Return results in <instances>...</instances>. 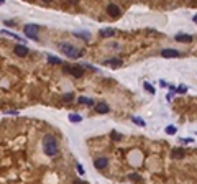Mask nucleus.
Masks as SVG:
<instances>
[{"instance_id": "nucleus-1", "label": "nucleus", "mask_w": 197, "mask_h": 184, "mask_svg": "<svg viewBox=\"0 0 197 184\" xmlns=\"http://www.w3.org/2000/svg\"><path fill=\"white\" fill-rule=\"evenodd\" d=\"M43 150L48 156H54L58 153V142L53 135H46L43 140Z\"/></svg>"}, {"instance_id": "nucleus-2", "label": "nucleus", "mask_w": 197, "mask_h": 184, "mask_svg": "<svg viewBox=\"0 0 197 184\" xmlns=\"http://www.w3.org/2000/svg\"><path fill=\"white\" fill-rule=\"evenodd\" d=\"M58 48L63 51V53L67 56V58L76 59V58H79V56H80V51H79V50H76L74 46L69 45V43H58Z\"/></svg>"}, {"instance_id": "nucleus-3", "label": "nucleus", "mask_w": 197, "mask_h": 184, "mask_svg": "<svg viewBox=\"0 0 197 184\" xmlns=\"http://www.w3.org/2000/svg\"><path fill=\"white\" fill-rule=\"evenodd\" d=\"M63 71L72 74L74 77H82V76H84V67L82 66H64Z\"/></svg>"}, {"instance_id": "nucleus-4", "label": "nucleus", "mask_w": 197, "mask_h": 184, "mask_svg": "<svg viewBox=\"0 0 197 184\" xmlns=\"http://www.w3.org/2000/svg\"><path fill=\"white\" fill-rule=\"evenodd\" d=\"M38 30H40L38 25H26L25 26V35L28 38H31V40H38Z\"/></svg>"}, {"instance_id": "nucleus-5", "label": "nucleus", "mask_w": 197, "mask_h": 184, "mask_svg": "<svg viewBox=\"0 0 197 184\" xmlns=\"http://www.w3.org/2000/svg\"><path fill=\"white\" fill-rule=\"evenodd\" d=\"M107 13H109L112 18H117V17H120V13H122V10H120V7L118 5H115V4H110L109 7H107Z\"/></svg>"}, {"instance_id": "nucleus-6", "label": "nucleus", "mask_w": 197, "mask_h": 184, "mask_svg": "<svg viewBox=\"0 0 197 184\" xmlns=\"http://www.w3.org/2000/svg\"><path fill=\"white\" fill-rule=\"evenodd\" d=\"M161 56H163V58H179V51L171 50V48H169V50H163L161 51Z\"/></svg>"}, {"instance_id": "nucleus-7", "label": "nucleus", "mask_w": 197, "mask_h": 184, "mask_svg": "<svg viewBox=\"0 0 197 184\" xmlns=\"http://www.w3.org/2000/svg\"><path fill=\"white\" fill-rule=\"evenodd\" d=\"M174 40H176V41H179V43H191V41L194 40V38L191 36V35L179 33V35H176V36H174Z\"/></svg>"}, {"instance_id": "nucleus-8", "label": "nucleus", "mask_w": 197, "mask_h": 184, "mask_svg": "<svg viewBox=\"0 0 197 184\" xmlns=\"http://www.w3.org/2000/svg\"><path fill=\"white\" fill-rule=\"evenodd\" d=\"M105 66H109V67H120L122 66V59H118V58H112V59H107V61H104Z\"/></svg>"}, {"instance_id": "nucleus-9", "label": "nucleus", "mask_w": 197, "mask_h": 184, "mask_svg": "<svg viewBox=\"0 0 197 184\" xmlns=\"http://www.w3.org/2000/svg\"><path fill=\"white\" fill-rule=\"evenodd\" d=\"M107 164H109V159L107 158H97L95 161H94V166H95L97 169H104V168H107Z\"/></svg>"}, {"instance_id": "nucleus-10", "label": "nucleus", "mask_w": 197, "mask_h": 184, "mask_svg": "<svg viewBox=\"0 0 197 184\" xmlns=\"http://www.w3.org/2000/svg\"><path fill=\"white\" fill-rule=\"evenodd\" d=\"M28 48L26 46H23V45H18V46H15V54L17 56H26L28 54Z\"/></svg>"}, {"instance_id": "nucleus-11", "label": "nucleus", "mask_w": 197, "mask_h": 184, "mask_svg": "<svg viewBox=\"0 0 197 184\" xmlns=\"http://www.w3.org/2000/svg\"><path fill=\"white\" fill-rule=\"evenodd\" d=\"M184 155H186V151L182 150V148H174V150L171 151V156L174 159H181V158H184Z\"/></svg>"}, {"instance_id": "nucleus-12", "label": "nucleus", "mask_w": 197, "mask_h": 184, "mask_svg": "<svg viewBox=\"0 0 197 184\" xmlns=\"http://www.w3.org/2000/svg\"><path fill=\"white\" fill-rule=\"evenodd\" d=\"M115 35V30L113 28H102L100 30V36L102 38H112Z\"/></svg>"}, {"instance_id": "nucleus-13", "label": "nucleus", "mask_w": 197, "mask_h": 184, "mask_svg": "<svg viewBox=\"0 0 197 184\" xmlns=\"http://www.w3.org/2000/svg\"><path fill=\"white\" fill-rule=\"evenodd\" d=\"M95 110H97L99 113H107V112L110 110V107H109L107 104H104V102H102V104H97V105H95Z\"/></svg>"}, {"instance_id": "nucleus-14", "label": "nucleus", "mask_w": 197, "mask_h": 184, "mask_svg": "<svg viewBox=\"0 0 197 184\" xmlns=\"http://www.w3.org/2000/svg\"><path fill=\"white\" fill-rule=\"evenodd\" d=\"M74 36L80 38V40H89V38H90V33H89V31H74Z\"/></svg>"}, {"instance_id": "nucleus-15", "label": "nucleus", "mask_w": 197, "mask_h": 184, "mask_svg": "<svg viewBox=\"0 0 197 184\" xmlns=\"http://www.w3.org/2000/svg\"><path fill=\"white\" fill-rule=\"evenodd\" d=\"M69 122L71 123H79V122H82V117H80L79 113H71L69 115Z\"/></svg>"}, {"instance_id": "nucleus-16", "label": "nucleus", "mask_w": 197, "mask_h": 184, "mask_svg": "<svg viewBox=\"0 0 197 184\" xmlns=\"http://www.w3.org/2000/svg\"><path fill=\"white\" fill-rule=\"evenodd\" d=\"M48 63L49 64H63V61H61L59 58H54V56L48 54Z\"/></svg>"}, {"instance_id": "nucleus-17", "label": "nucleus", "mask_w": 197, "mask_h": 184, "mask_svg": "<svg viewBox=\"0 0 197 184\" xmlns=\"http://www.w3.org/2000/svg\"><path fill=\"white\" fill-rule=\"evenodd\" d=\"M2 35H7V36L13 38V40H23V38H20L17 33H12V31H7V30H2Z\"/></svg>"}, {"instance_id": "nucleus-18", "label": "nucleus", "mask_w": 197, "mask_h": 184, "mask_svg": "<svg viewBox=\"0 0 197 184\" xmlns=\"http://www.w3.org/2000/svg\"><path fill=\"white\" fill-rule=\"evenodd\" d=\"M164 132H166V133L168 135H176V132H177V128L174 125H168L166 127V128H164Z\"/></svg>"}, {"instance_id": "nucleus-19", "label": "nucleus", "mask_w": 197, "mask_h": 184, "mask_svg": "<svg viewBox=\"0 0 197 184\" xmlns=\"http://www.w3.org/2000/svg\"><path fill=\"white\" fill-rule=\"evenodd\" d=\"M143 87L146 89V92H150L151 96H155V92H156V91H155V87H153L150 82H145V84H143Z\"/></svg>"}, {"instance_id": "nucleus-20", "label": "nucleus", "mask_w": 197, "mask_h": 184, "mask_svg": "<svg viewBox=\"0 0 197 184\" xmlns=\"http://www.w3.org/2000/svg\"><path fill=\"white\" fill-rule=\"evenodd\" d=\"M131 122H133V123H136V125H140V127L146 125V123H145V120H143V118H140V117H131Z\"/></svg>"}, {"instance_id": "nucleus-21", "label": "nucleus", "mask_w": 197, "mask_h": 184, "mask_svg": "<svg viewBox=\"0 0 197 184\" xmlns=\"http://www.w3.org/2000/svg\"><path fill=\"white\" fill-rule=\"evenodd\" d=\"M128 179L130 181H141V176L138 173H131V174H128Z\"/></svg>"}, {"instance_id": "nucleus-22", "label": "nucleus", "mask_w": 197, "mask_h": 184, "mask_svg": "<svg viewBox=\"0 0 197 184\" xmlns=\"http://www.w3.org/2000/svg\"><path fill=\"white\" fill-rule=\"evenodd\" d=\"M186 92H187V87H186L184 84H181V86L176 87V94H186Z\"/></svg>"}, {"instance_id": "nucleus-23", "label": "nucleus", "mask_w": 197, "mask_h": 184, "mask_svg": "<svg viewBox=\"0 0 197 184\" xmlns=\"http://www.w3.org/2000/svg\"><path fill=\"white\" fill-rule=\"evenodd\" d=\"M110 137H112V140H115V142H120V140L123 138L120 133H117V132H113V130H112V133H110Z\"/></svg>"}, {"instance_id": "nucleus-24", "label": "nucleus", "mask_w": 197, "mask_h": 184, "mask_svg": "<svg viewBox=\"0 0 197 184\" xmlns=\"http://www.w3.org/2000/svg\"><path fill=\"white\" fill-rule=\"evenodd\" d=\"M74 100V94H64L63 96V102H71Z\"/></svg>"}, {"instance_id": "nucleus-25", "label": "nucleus", "mask_w": 197, "mask_h": 184, "mask_svg": "<svg viewBox=\"0 0 197 184\" xmlns=\"http://www.w3.org/2000/svg\"><path fill=\"white\" fill-rule=\"evenodd\" d=\"M76 169H77V173H79L80 176H82V174H85V169L82 168V164H79V163H77V164H76Z\"/></svg>"}, {"instance_id": "nucleus-26", "label": "nucleus", "mask_w": 197, "mask_h": 184, "mask_svg": "<svg viewBox=\"0 0 197 184\" xmlns=\"http://www.w3.org/2000/svg\"><path fill=\"white\" fill-rule=\"evenodd\" d=\"M179 142L184 143V145H191V143H194V140H192V138H181Z\"/></svg>"}, {"instance_id": "nucleus-27", "label": "nucleus", "mask_w": 197, "mask_h": 184, "mask_svg": "<svg viewBox=\"0 0 197 184\" xmlns=\"http://www.w3.org/2000/svg\"><path fill=\"white\" fill-rule=\"evenodd\" d=\"M80 66H82V67H87V69H90V71H97L95 67H94V66H90V64H87V63H82Z\"/></svg>"}, {"instance_id": "nucleus-28", "label": "nucleus", "mask_w": 197, "mask_h": 184, "mask_svg": "<svg viewBox=\"0 0 197 184\" xmlns=\"http://www.w3.org/2000/svg\"><path fill=\"white\" fill-rule=\"evenodd\" d=\"M4 25H7V26H17V25H15V21H12V20H5Z\"/></svg>"}, {"instance_id": "nucleus-29", "label": "nucleus", "mask_w": 197, "mask_h": 184, "mask_svg": "<svg viewBox=\"0 0 197 184\" xmlns=\"http://www.w3.org/2000/svg\"><path fill=\"white\" fill-rule=\"evenodd\" d=\"M160 86L161 87H169V84L166 82V81H160Z\"/></svg>"}, {"instance_id": "nucleus-30", "label": "nucleus", "mask_w": 197, "mask_h": 184, "mask_svg": "<svg viewBox=\"0 0 197 184\" xmlns=\"http://www.w3.org/2000/svg\"><path fill=\"white\" fill-rule=\"evenodd\" d=\"M69 2H71V4H77V2H79V0H69Z\"/></svg>"}, {"instance_id": "nucleus-31", "label": "nucleus", "mask_w": 197, "mask_h": 184, "mask_svg": "<svg viewBox=\"0 0 197 184\" xmlns=\"http://www.w3.org/2000/svg\"><path fill=\"white\" fill-rule=\"evenodd\" d=\"M194 23H197V15H196V17H194Z\"/></svg>"}, {"instance_id": "nucleus-32", "label": "nucleus", "mask_w": 197, "mask_h": 184, "mask_svg": "<svg viewBox=\"0 0 197 184\" xmlns=\"http://www.w3.org/2000/svg\"><path fill=\"white\" fill-rule=\"evenodd\" d=\"M43 2H46V4H49V2H53V0H43Z\"/></svg>"}, {"instance_id": "nucleus-33", "label": "nucleus", "mask_w": 197, "mask_h": 184, "mask_svg": "<svg viewBox=\"0 0 197 184\" xmlns=\"http://www.w3.org/2000/svg\"><path fill=\"white\" fill-rule=\"evenodd\" d=\"M5 4V0H0V5H4Z\"/></svg>"}]
</instances>
